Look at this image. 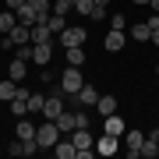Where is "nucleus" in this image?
Masks as SVG:
<instances>
[{"label": "nucleus", "mask_w": 159, "mask_h": 159, "mask_svg": "<svg viewBox=\"0 0 159 159\" xmlns=\"http://www.w3.org/2000/svg\"><path fill=\"white\" fill-rule=\"evenodd\" d=\"M35 142H39V148H53L60 142V127L57 120H43L39 127H35Z\"/></svg>", "instance_id": "f257e3e1"}, {"label": "nucleus", "mask_w": 159, "mask_h": 159, "mask_svg": "<svg viewBox=\"0 0 159 159\" xmlns=\"http://www.w3.org/2000/svg\"><path fill=\"white\" fill-rule=\"evenodd\" d=\"M64 99H67V96H64V89H60V81H57V89H53L50 96H46V102H43V117L46 120H57L64 113Z\"/></svg>", "instance_id": "f03ea898"}, {"label": "nucleus", "mask_w": 159, "mask_h": 159, "mask_svg": "<svg viewBox=\"0 0 159 159\" xmlns=\"http://www.w3.org/2000/svg\"><path fill=\"white\" fill-rule=\"evenodd\" d=\"M81 85H85V78H81V71L67 64V71L60 74V89H64V96H74V92H78Z\"/></svg>", "instance_id": "7ed1b4c3"}, {"label": "nucleus", "mask_w": 159, "mask_h": 159, "mask_svg": "<svg viewBox=\"0 0 159 159\" xmlns=\"http://www.w3.org/2000/svg\"><path fill=\"white\" fill-rule=\"evenodd\" d=\"M142 142H145V134H142V131H134V127L124 131V152H127L131 159H138V156H142Z\"/></svg>", "instance_id": "20e7f679"}, {"label": "nucleus", "mask_w": 159, "mask_h": 159, "mask_svg": "<svg viewBox=\"0 0 159 159\" xmlns=\"http://www.w3.org/2000/svg\"><path fill=\"white\" fill-rule=\"evenodd\" d=\"M113 152H120V138L102 131V134L96 138V156H113Z\"/></svg>", "instance_id": "39448f33"}, {"label": "nucleus", "mask_w": 159, "mask_h": 159, "mask_svg": "<svg viewBox=\"0 0 159 159\" xmlns=\"http://www.w3.org/2000/svg\"><path fill=\"white\" fill-rule=\"evenodd\" d=\"M14 96H29V89H21L14 78H4L0 81V102H11Z\"/></svg>", "instance_id": "423d86ee"}, {"label": "nucleus", "mask_w": 159, "mask_h": 159, "mask_svg": "<svg viewBox=\"0 0 159 159\" xmlns=\"http://www.w3.org/2000/svg\"><path fill=\"white\" fill-rule=\"evenodd\" d=\"M124 43H127L124 32H120V29H110L106 39H102V50H106V53H120V50H124Z\"/></svg>", "instance_id": "0eeeda50"}, {"label": "nucleus", "mask_w": 159, "mask_h": 159, "mask_svg": "<svg viewBox=\"0 0 159 159\" xmlns=\"http://www.w3.org/2000/svg\"><path fill=\"white\" fill-rule=\"evenodd\" d=\"M85 29H71V25H67V29H64L60 32V43H64V50H67V46H85Z\"/></svg>", "instance_id": "6e6552de"}, {"label": "nucleus", "mask_w": 159, "mask_h": 159, "mask_svg": "<svg viewBox=\"0 0 159 159\" xmlns=\"http://www.w3.org/2000/svg\"><path fill=\"white\" fill-rule=\"evenodd\" d=\"M102 131H106V134H117V138H124V131H127V124H124V117L110 113V117H102Z\"/></svg>", "instance_id": "1a4fd4ad"}, {"label": "nucleus", "mask_w": 159, "mask_h": 159, "mask_svg": "<svg viewBox=\"0 0 159 159\" xmlns=\"http://www.w3.org/2000/svg\"><path fill=\"white\" fill-rule=\"evenodd\" d=\"M50 57H53V46L50 43H32V64H50Z\"/></svg>", "instance_id": "9d476101"}, {"label": "nucleus", "mask_w": 159, "mask_h": 159, "mask_svg": "<svg viewBox=\"0 0 159 159\" xmlns=\"http://www.w3.org/2000/svg\"><path fill=\"white\" fill-rule=\"evenodd\" d=\"M74 99H78L81 106H96V99H99V89H92L89 81H85V85H81L78 92H74Z\"/></svg>", "instance_id": "9b49d317"}, {"label": "nucleus", "mask_w": 159, "mask_h": 159, "mask_svg": "<svg viewBox=\"0 0 159 159\" xmlns=\"http://www.w3.org/2000/svg\"><path fill=\"white\" fill-rule=\"evenodd\" d=\"M71 134H74V138H71V142H74V148H92V145H96V138L89 134V127H74Z\"/></svg>", "instance_id": "f8f14e48"}, {"label": "nucleus", "mask_w": 159, "mask_h": 159, "mask_svg": "<svg viewBox=\"0 0 159 159\" xmlns=\"http://www.w3.org/2000/svg\"><path fill=\"white\" fill-rule=\"evenodd\" d=\"M7 39H11V43H18V46H21V43H32V29H29V25H21V21H18L14 29L7 32Z\"/></svg>", "instance_id": "ddd939ff"}, {"label": "nucleus", "mask_w": 159, "mask_h": 159, "mask_svg": "<svg viewBox=\"0 0 159 159\" xmlns=\"http://www.w3.org/2000/svg\"><path fill=\"white\" fill-rule=\"evenodd\" d=\"M96 110H99L102 117L117 113V96H99V99H96Z\"/></svg>", "instance_id": "4468645a"}, {"label": "nucleus", "mask_w": 159, "mask_h": 159, "mask_svg": "<svg viewBox=\"0 0 159 159\" xmlns=\"http://www.w3.org/2000/svg\"><path fill=\"white\" fill-rule=\"evenodd\" d=\"M18 138H21V142H32V138H35V124H32V120L18 117Z\"/></svg>", "instance_id": "2eb2a0df"}, {"label": "nucleus", "mask_w": 159, "mask_h": 159, "mask_svg": "<svg viewBox=\"0 0 159 159\" xmlns=\"http://www.w3.org/2000/svg\"><path fill=\"white\" fill-rule=\"evenodd\" d=\"M50 25H46V21H35L32 25V43H50Z\"/></svg>", "instance_id": "dca6fc26"}, {"label": "nucleus", "mask_w": 159, "mask_h": 159, "mask_svg": "<svg viewBox=\"0 0 159 159\" xmlns=\"http://www.w3.org/2000/svg\"><path fill=\"white\" fill-rule=\"evenodd\" d=\"M53 152H57V159H74V156H78V148H74V142H57V145H53Z\"/></svg>", "instance_id": "f3484780"}, {"label": "nucleus", "mask_w": 159, "mask_h": 159, "mask_svg": "<svg viewBox=\"0 0 159 159\" xmlns=\"http://www.w3.org/2000/svg\"><path fill=\"white\" fill-rule=\"evenodd\" d=\"M64 57H67L71 67H78V64H85V50H81V46H67V50H64Z\"/></svg>", "instance_id": "a211bd4d"}, {"label": "nucleus", "mask_w": 159, "mask_h": 159, "mask_svg": "<svg viewBox=\"0 0 159 159\" xmlns=\"http://www.w3.org/2000/svg\"><path fill=\"white\" fill-rule=\"evenodd\" d=\"M131 39H134V43H148V39H152V29H148L145 21L142 25H131Z\"/></svg>", "instance_id": "6ab92c4d"}, {"label": "nucleus", "mask_w": 159, "mask_h": 159, "mask_svg": "<svg viewBox=\"0 0 159 159\" xmlns=\"http://www.w3.org/2000/svg\"><path fill=\"white\" fill-rule=\"evenodd\" d=\"M25 74H29V60H14L11 67H7V78H14V81H21Z\"/></svg>", "instance_id": "aec40b11"}, {"label": "nucleus", "mask_w": 159, "mask_h": 159, "mask_svg": "<svg viewBox=\"0 0 159 159\" xmlns=\"http://www.w3.org/2000/svg\"><path fill=\"white\" fill-rule=\"evenodd\" d=\"M14 25H18V14L11 11V7H7V11H4V14H0V32H4V35H7V32H11V29H14Z\"/></svg>", "instance_id": "412c9836"}, {"label": "nucleus", "mask_w": 159, "mask_h": 159, "mask_svg": "<svg viewBox=\"0 0 159 159\" xmlns=\"http://www.w3.org/2000/svg\"><path fill=\"white\" fill-rule=\"evenodd\" d=\"M57 127H60V134H67V131H74V113H71V110H64V113L57 117Z\"/></svg>", "instance_id": "4be33fe9"}, {"label": "nucleus", "mask_w": 159, "mask_h": 159, "mask_svg": "<svg viewBox=\"0 0 159 159\" xmlns=\"http://www.w3.org/2000/svg\"><path fill=\"white\" fill-rule=\"evenodd\" d=\"M142 156H145V159H156V156H159V142H156V138L145 134V142H142Z\"/></svg>", "instance_id": "5701e85b"}, {"label": "nucleus", "mask_w": 159, "mask_h": 159, "mask_svg": "<svg viewBox=\"0 0 159 159\" xmlns=\"http://www.w3.org/2000/svg\"><path fill=\"white\" fill-rule=\"evenodd\" d=\"M18 21H21V25H29V29H32V25H35V21H39V14H35V11H32V7H29V4H25V7H21V11H18Z\"/></svg>", "instance_id": "b1692460"}, {"label": "nucleus", "mask_w": 159, "mask_h": 159, "mask_svg": "<svg viewBox=\"0 0 159 159\" xmlns=\"http://www.w3.org/2000/svg\"><path fill=\"white\" fill-rule=\"evenodd\" d=\"M74 4H78V0H53V14H64V18H67L74 11Z\"/></svg>", "instance_id": "393cba45"}, {"label": "nucleus", "mask_w": 159, "mask_h": 159, "mask_svg": "<svg viewBox=\"0 0 159 159\" xmlns=\"http://www.w3.org/2000/svg\"><path fill=\"white\" fill-rule=\"evenodd\" d=\"M43 102H46V96H39V92H29V113H43Z\"/></svg>", "instance_id": "a878e982"}, {"label": "nucleus", "mask_w": 159, "mask_h": 159, "mask_svg": "<svg viewBox=\"0 0 159 159\" xmlns=\"http://www.w3.org/2000/svg\"><path fill=\"white\" fill-rule=\"evenodd\" d=\"M46 25H50V32H64V29H67V18H64V14H50Z\"/></svg>", "instance_id": "bb28decb"}, {"label": "nucleus", "mask_w": 159, "mask_h": 159, "mask_svg": "<svg viewBox=\"0 0 159 159\" xmlns=\"http://www.w3.org/2000/svg\"><path fill=\"white\" fill-rule=\"evenodd\" d=\"M74 11H78V14H92V11H96V4H92V0H78Z\"/></svg>", "instance_id": "cd10ccee"}, {"label": "nucleus", "mask_w": 159, "mask_h": 159, "mask_svg": "<svg viewBox=\"0 0 159 159\" xmlns=\"http://www.w3.org/2000/svg\"><path fill=\"white\" fill-rule=\"evenodd\" d=\"M89 124H92L89 113H85V110H78V113H74V127H89Z\"/></svg>", "instance_id": "c85d7f7f"}, {"label": "nucleus", "mask_w": 159, "mask_h": 159, "mask_svg": "<svg viewBox=\"0 0 159 159\" xmlns=\"http://www.w3.org/2000/svg\"><path fill=\"white\" fill-rule=\"evenodd\" d=\"M124 25H127L124 14H113V18H110V29H120V32H124Z\"/></svg>", "instance_id": "c756f323"}, {"label": "nucleus", "mask_w": 159, "mask_h": 159, "mask_svg": "<svg viewBox=\"0 0 159 159\" xmlns=\"http://www.w3.org/2000/svg\"><path fill=\"white\" fill-rule=\"evenodd\" d=\"M145 25H148V29H152V32H156V29H159V14L152 11V14H148V18H145Z\"/></svg>", "instance_id": "7c9ffc66"}, {"label": "nucleus", "mask_w": 159, "mask_h": 159, "mask_svg": "<svg viewBox=\"0 0 159 159\" xmlns=\"http://www.w3.org/2000/svg\"><path fill=\"white\" fill-rule=\"evenodd\" d=\"M92 156H96V148H78V156H74V159H92Z\"/></svg>", "instance_id": "2f4dec72"}, {"label": "nucleus", "mask_w": 159, "mask_h": 159, "mask_svg": "<svg viewBox=\"0 0 159 159\" xmlns=\"http://www.w3.org/2000/svg\"><path fill=\"white\" fill-rule=\"evenodd\" d=\"M7 7H11V11L18 14V11H21V7H25V0H7Z\"/></svg>", "instance_id": "473e14b6"}, {"label": "nucleus", "mask_w": 159, "mask_h": 159, "mask_svg": "<svg viewBox=\"0 0 159 159\" xmlns=\"http://www.w3.org/2000/svg\"><path fill=\"white\" fill-rule=\"evenodd\" d=\"M92 4H96V7H110V0H92Z\"/></svg>", "instance_id": "72a5a7b5"}, {"label": "nucleus", "mask_w": 159, "mask_h": 159, "mask_svg": "<svg viewBox=\"0 0 159 159\" xmlns=\"http://www.w3.org/2000/svg\"><path fill=\"white\" fill-rule=\"evenodd\" d=\"M148 7H152V11H156V14H159V0H148Z\"/></svg>", "instance_id": "f704fd0d"}, {"label": "nucleus", "mask_w": 159, "mask_h": 159, "mask_svg": "<svg viewBox=\"0 0 159 159\" xmlns=\"http://www.w3.org/2000/svg\"><path fill=\"white\" fill-rule=\"evenodd\" d=\"M148 43H156V46H159V29H156V32H152V39H148Z\"/></svg>", "instance_id": "c9c22d12"}, {"label": "nucleus", "mask_w": 159, "mask_h": 159, "mask_svg": "<svg viewBox=\"0 0 159 159\" xmlns=\"http://www.w3.org/2000/svg\"><path fill=\"white\" fill-rule=\"evenodd\" d=\"M131 4H142V7H148V0H131Z\"/></svg>", "instance_id": "e433bc0d"}, {"label": "nucleus", "mask_w": 159, "mask_h": 159, "mask_svg": "<svg viewBox=\"0 0 159 159\" xmlns=\"http://www.w3.org/2000/svg\"><path fill=\"white\" fill-rule=\"evenodd\" d=\"M156 74H159V67H156Z\"/></svg>", "instance_id": "4c0bfd02"}]
</instances>
